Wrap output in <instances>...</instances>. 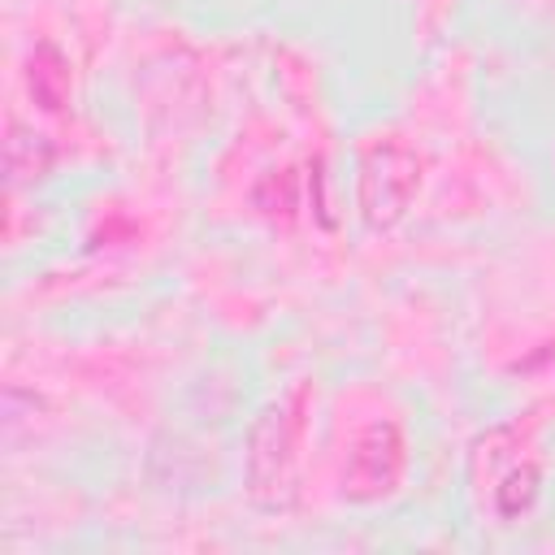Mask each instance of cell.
Returning a JSON list of instances; mask_svg holds the SVG:
<instances>
[{"mask_svg":"<svg viewBox=\"0 0 555 555\" xmlns=\"http://www.w3.org/2000/svg\"><path fill=\"white\" fill-rule=\"evenodd\" d=\"M538 481H542L538 464H516V468H507V477L494 486V507H499V516L512 520V516L529 512L533 499H538Z\"/></svg>","mask_w":555,"mask_h":555,"instance_id":"5","label":"cell"},{"mask_svg":"<svg viewBox=\"0 0 555 555\" xmlns=\"http://www.w3.org/2000/svg\"><path fill=\"white\" fill-rule=\"evenodd\" d=\"M403 473V438L390 421H373L369 429L356 434L351 451H347V468H343V494L356 503L382 499L395 490Z\"/></svg>","mask_w":555,"mask_h":555,"instance_id":"3","label":"cell"},{"mask_svg":"<svg viewBox=\"0 0 555 555\" xmlns=\"http://www.w3.org/2000/svg\"><path fill=\"white\" fill-rule=\"evenodd\" d=\"M65 87H69L65 65H61V56H56V52L43 43V48L30 56V95H35L43 108H61Z\"/></svg>","mask_w":555,"mask_h":555,"instance_id":"6","label":"cell"},{"mask_svg":"<svg viewBox=\"0 0 555 555\" xmlns=\"http://www.w3.org/2000/svg\"><path fill=\"white\" fill-rule=\"evenodd\" d=\"M421 182V165L403 143H377L360 160V212L373 230H390Z\"/></svg>","mask_w":555,"mask_h":555,"instance_id":"2","label":"cell"},{"mask_svg":"<svg viewBox=\"0 0 555 555\" xmlns=\"http://www.w3.org/2000/svg\"><path fill=\"white\" fill-rule=\"evenodd\" d=\"M4 156H9V173L13 182H26V178H39L43 165H48V143L35 134V130H22L17 121L9 126V143H4Z\"/></svg>","mask_w":555,"mask_h":555,"instance_id":"4","label":"cell"},{"mask_svg":"<svg viewBox=\"0 0 555 555\" xmlns=\"http://www.w3.org/2000/svg\"><path fill=\"white\" fill-rule=\"evenodd\" d=\"M299 390L273 399L251 425L247 442V494L260 507H291L295 499V447H299Z\"/></svg>","mask_w":555,"mask_h":555,"instance_id":"1","label":"cell"}]
</instances>
